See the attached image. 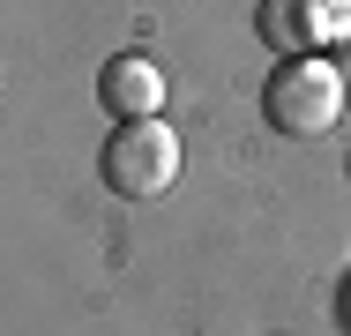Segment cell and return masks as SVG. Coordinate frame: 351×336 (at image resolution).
Listing matches in <instances>:
<instances>
[{
  "label": "cell",
  "mask_w": 351,
  "mask_h": 336,
  "mask_svg": "<svg viewBox=\"0 0 351 336\" xmlns=\"http://www.w3.org/2000/svg\"><path fill=\"white\" fill-rule=\"evenodd\" d=\"M262 120L291 142H322V134L344 120V75L329 60H314V53H299V60H284L269 75V90H262Z\"/></svg>",
  "instance_id": "cell-1"
},
{
  "label": "cell",
  "mask_w": 351,
  "mask_h": 336,
  "mask_svg": "<svg viewBox=\"0 0 351 336\" xmlns=\"http://www.w3.org/2000/svg\"><path fill=\"white\" fill-rule=\"evenodd\" d=\"M97 172H105L112 195H128V202L172 195V180H180V134L165 128V120H135V128H120L105 142Z\"/></svg>",
  "instance_id": "cell-2"
},
{
  "label": "cell",
  "mask_w": 351,
  "mask_h": 336,
  "mask_svg": "<svg viewBox=\"0 0 351 336\" xmlns=\"http://www.w3.org/2000/svg\"><path fill=\"white\" fill-rule=\"evenodd\" d=\"M97 105H105L120 128L157 120V112H165V67L142 60V53H112V60L97 67Z\"/></svg>",
  "instance_id": "cell-3"
},
{
  "label": "cell",
  "mask_w": 351,
  "mask_h": 336,
  "mask_svg": "<svg viewBox=\"0 0 351 336\" xmlns=\"http://www.w3.org/2000/svg\"><path fill=\"white\" fill-rule=\"evenodd\" d=\"M262 38L284 60H299L306 45H322V8L314 0H262Z\"/></svg>",
  "instance_id": "cell-4"
},
{
  "label": "cell",
  "mask_w": 351,
  "mask_h": 336,
  "mask_svg": "<svg viewBox=\"0 0 351 336\" xmlns=\"http://www.w3.org/2000/svg\"><path fill=\"white\" fill-rule=\"evenodd\" d=\"M344 322H351V291H344Z\"/></svg>",
  "instance_id": "cell-5"
}]
</instances>
